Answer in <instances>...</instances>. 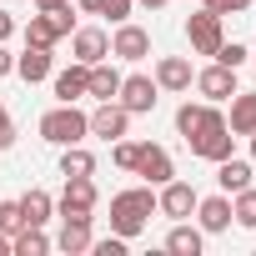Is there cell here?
<instances>
[{
    "mask_svg": "<svg viewBox=\"0 0 256 256\" xmlns=\"http://www.w3.org/2000/svg\"><path fill=\"white\" fill-rule=\"evenodd\" d=\"M201 246H206V231L191 226V221H176L171 236H166V251L171 256H201Z\"/></svg>",
    "mask_w": 256,
    "mask_h": 256,
    "instance_id": "603a6c76",
    "label": "cell"
},
{
    "mask_svg": "<svg viewBox=\"0 0 256 256\" xmlns=\"http://www.w3.org/2000/svg\"><path fill=\"white\" fill-rule=\"evenodd\" d=\"M56 241L46 236V226H20L16 236H10V256H46Z\"/></svg>",
    "mask_w": 256,
    "mask_h": 256,
    "instance_id": "cb8c5ba5",
    "label": "cell"
},
{
    "mask_svg": "<svg viewBox=\"0 0 256 256\" xmlns=\"http://www.w3.org/2000/svg\"><path fill=\"white\" fill-rule=\"evenodd\" d=\"M90 216H60V236H56V246L66 251V256H80V251H90Z\"/></svg>",
    "mask_w": 256,
    "mask_h": 256,
    "instance_id": "e0dca14e",
    "label": "cell"
},
{
    "mask_svg": "<svg viewBox=\"0 0 256 256\" xmlns=\"http://www.w3.org/2000/svg\"><path fill=\"white\" fill-rule=\"evenodd\" d=\"M196 201H201V196H196V186H191V181H176V176H171L166 186H156V216L186 221V216L196 211Z\"/></svg>",
    "mask_w": 256,
    "mask_h": 256,
    "instance_id": "8992f818",
    "label": "cell"
},
{
    "mask_svg": "<svg viewBox=\"0 0 256 256\" xmlns=\"http://www.w3.org/2000/svg\"><path fill=\"white\" fill-rule=\"evenodd\" d=\"M211 110H216V100H181V106H176V136H181V141L196 136L201 126L211 120Z\"/></svg>",
    "mask_w": 256,
    "mask_h": 256,
    "instance_id": "ffe728a7",
    "label": "cell"
},
{
    "mask_svg": "<svg viewBox=\"0 0 256 256\" xmlns=\"http://www.w3.org/2000/svg\"><path fill=\"white\" fill-rule=\"evenodd\" d=\"M70 6H76L80 16H96V10H100V0H70Z\"/></svg>",
    "mask_w": 256,
    "mask_h": 256,
    "instance_id": "d590c367",
    "label": "cell"
},
{
    "mask_svg": "<svg viewBox=\"0 0 256 256\" xmlns=\"http://www.w3.org/2000/svg\"><path fill=\"white\" fill-rule=\"evenodd\" d=\"M136 176H141L146 186H166V181L176 176V161H171V151H166V146H151V141H141V161H136Z\"/></svg>",
    "mask_w": 256,
    "mask_h": 256,
    "instance_id": "7c38bea8",
    "label": "cell"
},
{
    "mask_svg": "<svg viewBox=\"0 0 256 256\" xmlns=\"http://www.w3.org/2000/svg\"><path fill=\"white\" fill-rule=\"evenodd\" d=\"M191 80H196V70H191V60H186V56H161V60H156V86H161V90L186 96V90H191Z\"/></svg>",
    "mask_w": 256,
    "mask_h": 256,
    "instance_id": "5bb4252c",
    "label": "cell"
},
{
    "mask_svg": "<svg viewBox=\"0 0 256 256\" xmlns=\"http://www.w3.org/2000/svg\"><path fill=\"white\" fill-rule=\"evenodd\" d=\"M116 100L131 110V116H151L156 110V100H161V86H156V76H120V90H116Z\"/></svg>",
    "mask_w": 256,
    "mask_h": 256,
    "instance_id": "277c9868",
    "label": "cell"
},
{
    "mask_svg": "<svg viewBox=\"0 0 256 256\" xmlns=\"http://www.w3.org/2000/svg\"><path fill=\"white\" fill-rule=\"evenodd\" d=\"M126 246H131V241L116 236V231H110V236H100V241H90V251H96V256H126Z\"/></svg>",
    "mask_w": 256,
    "mask_h": 256,
    "instance_id": "f546056e",
    "label": "cell"
},
{
    "mask_svg": "<svg viewBox=\"0 0 256 256\" xmlns=\"http://www.w3.org/2000/svg\"><path fill=\"white\" fill-rule=\"evenodd\" d=\"M211 60H221V66H231V70H241V66L251 60V50H246L241 40H221V50H216Z\"/></svg>",
    "mask_w": 256,
    "mask_h": 256,
    "instance_id": "83f0119b",
    "label": "cell"
},
{
    "mask_svg": "<svg viewBox=\"0 0 256 256\" xmlns=\"http://www.w3.org/2000/svg\"><path fill=\"white\" fill-rule=\"evenodd\" d=\"M0 231H6V236L20 231V201H0Z\"/></svg>",
    "mask_w": 256,
    "mask_h": 256,
    "instance_id": "4dcf8cb0",
    "label": "cell"
},
{
    "mask_svg": "<svg viewBox=\"0 0 256 256\" xmlns=\"http://www.w3.org/2000/svg\"><path fill=\"white\" fill-rule=\"evenodd\" d=\"M16 76H20L26 86H36V80H50V76H56V60H50V50H46V46H26V50L16 56Z\"/></svg>",
    "mask_w": 256,
    "mask_h": 256,
    "instance_id": "9a60e30c",
    "label": "cell"
},
{
    "mask_svg": "<svg viewBox=\"0 0 256 256\" xmlns=\"http://www.w3.org/2000/svg\"><path fill=\"white\" fill-rule=\"evenodd\" d=\"M110 56H116V60H131V66L146 60V56H151V30H146V26H131V20H120L116 36H110Z\"/></svg>",
    "mask_w": 256,
    "mask_h": 256,
    "instance_id": "9c48e42d",
    "label": "cell"
},
{
    "mask_svg": "<svg viewBox=\"0 0 256 256\" xmlns=\"http://www.w3.org/2000/svg\"><path fill=\"white\" fill-rule=\"evenodd\" d=\"M151 216H156V186H126L110 196V231L126 241L141 236L151 226Z\"/></svg>",
    "mask_w": 256,
    "mask_h": 256,
    "instance_id": "6da1fadb",
    "label": "cell"
},
{
    "mask_svg": "<svg viewBox=\"0 0 256 256\" xmlns=\"http://www.w3.org/2000/svg\"><path fill=\"white\" fill-rule=\"evenodd\" d=\"M60 176H96V156L86 146H60Z\"/></svg>",
    "mask_w": 256,
    "mask_h": 256,
    "instance_id": "d4e9b609",
    "label": "cell"
},
{
    "mask_svg": "<svg viewBox=\"0 0 256 256\" xmlns=\"http://www.w3.org/2000/svg\"><path fill=\"white\" fill-rule=\"evenodd\" d=\"M66 0H36V10H60Z\"/></svg>",
    "mask_w": 256,
    "mask_h": 256,
    "instance_id": "74e56055",
    "label": "cell"
},
{
    "mask_svg": "<svg viewBox=\"0 0 256 256\" xmlns=\"http://www.w3.org/2000/svg\"><path fill=\"white\" fill-rule=\"evenodd\" d=\"M216 186H221L226 196H236L241 186H251V161H241L236 151H231L226 161H216Z\"/></svg>",
    "mask_w": 256,
    "mask_h": 256,
    "instance_id": "7402d4cb",
    "label": "cell"
},
{
    "mask_svg": "<svg viewBox=\"0 0 256 256\" xmlns=\"http://www.w3.org/2000/svg\"><path fill=\"white\" fill-rule=\"evenodd\" d=\"M70 56H76L80 66H96V60L110 56V36H106L100 26H76V30H70Z\"/></svg>",
    "mask_w": 256,
    "mask_h": 256,
    "instance_id": "8fae6325",
    "label": "cell"
},
{
    "mask_svg": "<svg viewBox=\"0 0 256 256\" xmlns=\"http://www.w3.org/2000/svg\"><path fill=\"white\" fill-rule=\"evenodd\" d=\"M0 256H10V236L6 231H0Z\"/></svg>",
    "mask_w": 256,
    "mask_h": 256,
    "instance_id": "f35d334b",
    "label": "cell"
},
{
    "mask_svg": "<svg viewBox=\"0 0 256 256\" xmlns=\"http://www.w3.org/2000/svg\"><path fill=\"white\" fill-rule=\"evenodd\" d=\"M86 70H90V66L70 60L66 70H56V76H50V80H56V100H60V106H76V100H86Z\"/></svg>",
    "mask_w": 256,
    "mask_h": 256,
    "instance_id": "ac0fdd59",
    "label": "cell"
},
{
    "mask_svg": "<svg viewBox=\"0 0 256 256\" xmlns=\"http://www.w3.org/2000/svg\"><path fill=\"white\" fill-rule=\"evenodd\" d=\"M110 161H116L120 171H136V161H141V141H131V136L110 141Z\"/></svg>",
    "mask_w": 256,
    "mask_h": 256,
    "instance_id": "4316f807",
    "label": "cell"
},
{
    "mask_svg": "<svg viewBox=\"0 0 256 256\" xmlns=\"http://www.w3.org/2000/svg\"><path fill=\"white\" fill-rule=\"evenodd\" d=\"M246 141H251V161H256V131H251V136H246Z\"/></svg>",
    "mask_w": 256,
    "mask_h": 256,
    "instance_id": "ab89813d",
    "label": "cell"
},
{
    "mask_svg": "<svg viewBox=\"0 0 256 256\" xmlns=\"http://www.w3.org/2000/svg\"><path fill=\"white\" fill-rule=\"evenodd\" d=\"M186 146H191V156H196V161H211V166H216V161H226V156L236 151V136H231L226 116H221V110H211V120L201 126L196 136H186Z\"/></svg>",
    "mask_w": 256,
    "mask_h": 256,
    "instance_id": "3957f363",
    "label": "cell"
},
{
    "mask_svg": "<svg viewBox=\"0 0 256 256\" xmlns=\"http://www.w3.org/2000/svg\"><path fill=\"white\" fill-rule=\"evenodd\" d=\"M50 216H56V196L40 191V186H30V191L20 196V226H46Z\"/></svg>",
    "mask_w": 256,
    "mask_h": 256,
    "instance_id": "d6986e66",
    "label": "cell"
},
{
    "mask_svg": "<svg viewBox=\"0 0 256 256\" xmlns=\"http://www.w3.org/2000/svg\"><path fill=\"white\" fill-rule=\"evenodd\" d=\"M10 36H16V16H10V10H0V46H6Z\"/></svg>",
    "mask_w": 256,
    "mask_h": 256,
    "instance_id": "836d02e7",
    "label": "cell"
},
{
    "mask_svg": "<svg viewBox=\"0 0 256 256\" xmlns=\"http://www.w3.org/2000/svg\"><path fill=\"white\" fill-rule=\"evenodd\" d=\"M86 120H90V136H100V141H120V136H131V110H126L120 100H100Z\"/></svg>",
    "mask_w": 256,
    "mask_h": 256,
    "instance_id": "52a82bcc",
    "label": "cell"
},
{
    "mask_svg": "<svg viewBox=\"0 0 256 256\" xmlns=\"http://www.w3.org/2000/svg\"><path fill=\"white\" fill-rule=\"evenodd\" d=\"M131 10H136V0H100L96 16H110V26H120V20H131Z\"/></svg>",
    "mask_w": 256,
    "mask_h": 256,
    "instance_id": "f1b7e54d",
    "label": "cell"
},
{
    "mask_svg": "<svg viewBox=\"0 0 256 256\" xmlns=\"http://www.w3.org/2000/svg\"><path fill=\"white\" fill-rule=\"evenodd\" d=\"M231 221L246 226V231H256V186H241L231 196Z\"/></svg>",
    "mask_w": 256,
    "mask_h": 256,
    "instance_id": "484cf974",
    "label": "cell"
},
{
    "mask_svg": "<svg viewBox=\"0 0 256 256\" xmlns=\"http://www.w3.org/2000/svg\"><path fill=\"white\" fill-rule=\"evenodd\" d=\"M201 6H206V10H216V16L226 20V16H241V10H251V0H201Z\"/></svg>",
    "mask_w": 256,
    "mask_h": 256,
    "instance_id": "1f68e13d",
    "label": "cell"
},
{
    "mask_svg": "<svg viewBox=\"0 0 256 256\" xmlns=\"http://www.w3.org/2000/svg\"><path fill=\"white\" fill-rule=\"evenodd\" d=\"M86 136H90V120L80 106H56L40 116V141H50V146H80Z\"/></svg>",
    "mask_w": 256,
    "mask_h": 256,
    "instance_id": "7a4b0ae2",
    "label": "cell"
},
{
    "mask_svg": "<svg viewBox=\"0 0 256 256\" xmlns=\"http://www.w3.org/2000/svg\"><path fill=\"white\" fill-rule=\"evenodd\" d=\"M186 40H191V50L196 56H216L221 50V40H226V30H221V16L216 10H196V16H186Z\"/></svg>",
    "mask_w": 256,
    "mask_h": 256,
    "instance_id": "5b68a950",
    "label": "cell"
},
{
    "mask_svg": "<svg viewBox=\"0 0 256 256\" xmlns=\"http://www.w3.org/2000/svg\"><path fill=\"white\" fill-rule=\"evenodd\" d=\"M6 76H16V56H10L6 46H0V80H6Z\"/></svg>",
    "mask_w": 256,
    "mask_h": 256,
    "instance_id": "e575fe53",
    "label": "cell"
},
{
    "mask_svg": "<svg viewBox=\"0 0 256 256\" xmlns=\"http://www.w3.org/2000/svg\"><path fill=\"white\" fill-rule=\"evenodd\" d=\"M136 6H141V10H166L171 0H136Z\"/></svg>",
    "mask_w": 256,
    "mask_h": 256,
    "instance_id": "8d00e7d4",
    "label": "cell"
},
{
    "mask_svg": "<svg viewBox=\"0 0 256 256\" xmlns=\"http://www.w3.org/2000/svg\"><path fill=\"white\" fill-rule=\"evenodd\" d=\"M226 126H231V136H251V131H256V90H236V96H231Z\"/></svg>",
    "mask_w": 256,
    "mask_h": 256,
    "instance_id": "44dd1931",
    "label": "cell"
},
{
    "mask_svg": "<svg viewBox=\"0 0 256 256\" xmlns=\"http://www.w3.org/2000/svg\"><path fill=\"white\" fill-rule=\"evenodd\" d=\"M16 141H20V136H16V120H10V110H6V106H0V151H10Z\"/></svg>",
    "mask_w": 256,
    "mask_h": 256,
    "instance_id": "d6a6232c",
    "label": "cell"
},
{
    "mask_svg": "<svg viewBox=\"0 0 256 256\" xmlns=\"http://www.w3.org/2000/svg\"><path fill=\"white\" fill-rule=\"evenodd\" d=\"M191 86H196L206 100H216V106H221V100H231V96L241 90V86H236V70H231V66H221V60H211L206 70H196V80H191Z\"/></svg>",
    "mask_w": 256,
    "mask_h": 256,
    "instance_id": "30bf717a",
    "label": "cell"
},
{
    "mask_svg": "<svg viewBox=\"0 0 256 256\" xmlns=\"http://www.w3.org/2000/svg\"><path fill=\"white\" fill-rule=\"evenodd\" d=\"M191 216H196V226H201L206 236H221V231H231V196H226V191H216V196H201Z\"/></svg>",
    "mask_w": 256,
    "mask_h": 256,
    "instance_id": "4fadbf2b",
    "label": "cell"
},
{
    "mask_svg": "<svg viewBox=\"0 0 256 256\" xmlns=\"http://www.w3.org/2000/svg\"><path fill=\"white\" fill-rule=\"evenodd\" d=\"M96 201H100V191H96L90 176H66V191L56 201V216H90Z\"/></svg>",
    "mask_w": 256,
    "mask_h": 256,
    "instance_id": "ba28073f",
    "label": "cell"
},
{
    "mask_svg": "<svg viewBox=\"0 0 256 256\" xmlns=\"http://www.w3.org/2000/svg\"><path fill=\"white\" fill-rule=\"evenodd\" d=\"M116 90H120V70H116L110 56H106V60H96V66L86 70V96H90V100H116Z\"/></svg>",
    "mask_w": 256,
    "mask_h": 256,
    "instance_id": "2e32d148",
    "label": "cell"
}]
</instances>
